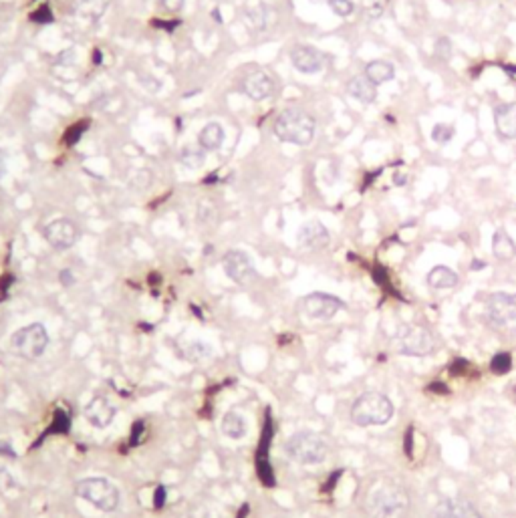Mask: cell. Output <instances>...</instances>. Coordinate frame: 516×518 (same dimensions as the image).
I'll return each instance as SVG.
<instances>
[{"mask_svg": "<svg viewBox=\"0 0 516 518\" xmlns=\"http://www.w3.org/2000/svg\"><path fill=\"white\" fill-rule=\"evenodd\" d=\"M494 125L501 138L516 139V103H504L496 107Z\"/></svg>", "mask_w": 516, "mask_h": 518, "instance_id": "cell-17", "label": "cell"}, {"mask_svg": "<svg viewBox=\"0 0 516 518\" xmlns=\"http://www.w3.org/2000/svg\"><path fill=\"white\" fill-rule=\"evenodd\" d=\"M155 506L157 508L164 506V488H157V492H155Z\"/></svg>", "mask_w": 516, "mask_h": 518, "instance_id": "cell-34", "label": "cell"}, {"mask_svg": "<svg viewBox=\"0 0 516 518\" xmlns=\"http://www.w3.org/2000/svg\"><path fill=\"white\" fill-rule=\"evenodd\" d=\"M347 93L361 103H373L378 99V85H373L367 77H353L347 83Z\"/></svg>", "mask_w": 516, "mask_h": 518, "instance_id": "cell-18", "label": "cell"}, {"mask_svg": "<svg viewBox=\"0 0 516 518\" xmlns=\"http://www.w3.org/2000/svg\"><path fill=\"white\" fill-rule=\"evenodd\" d=\"M46 347H49V333H46L45 325L41 323H31L27 327H20L8 339L11 353L25 361H37L39 357L45 355Z\"/></svg>", "mask_w": 516, "mask_h": 518, "instance_id": "cell-4", "label": "cell"}, {"mask_svg": "<svg viewBox=\"0 0 516 518\" xmlns=\"http://www.w3.org/2000/svg\"><path fill=\"white\" fill-rule=\"evenodd\" d=\"M111 6V0H73V13L87 20H99Z\"/></svg>", "mask_w": 516, "mask_h": 518, "instance_id": "cell-19", "label": "cell"}, {"mask_svg": "<svg viewBox=\"0 0 516 518\" xmlns=\"http://www.w3.org/2000/svg\"><path fill=\"white\" fill-rule=\"evenodd\" d=\"M198 143L206 150V152H216L222 148L224 143V129L220 123H208L200 134H198Z\"/></svg>", "mask_w": 516, "mask_h": 518, "instance_id": "cell-21", "label": "cell"}, {"mask_svg": "<svg viewBox=\"0 0 516 518\" xmlns=\"http://www.w3.org/2000/svg\"><path fill=\"white\" fill-rule=\"evenodd\" d=\"M222 268L228 278L236 285H248L257 275L254 262L244 250H228L222 259Z\"/></svg>", "mask_w": 516, "mask_h": 518, "instance_id": "cell-9", "label": "cell"}, {"mask_svg": "<svg viewBox=\"0 0 516 518\" xmlns=\"http://www.w3.org/2000/svg\"><path fill=\"white\" fill-rule=\"evenodd\" d=\"M436 518H482L476 506L462 498H446L436 508Z\"/></svg>", "mask_w": 516, "mask_h": 518, "instance_id": "cell-16", "label": "cell"}, {"mask_svg": "<svg viewBox=\"0 0 516 518\" xmlns=\"http://www.w3.org/2000/svg\"><path fill=\"white\" fill-rule=\"evenodd\" d=\"M274 134L285 143L309 145L315 136V119L303 109L290 107V109H285L283 113H278L274 122Z\"/></svg>", "mask_w": 516, "mask_h": 518, "instance_id": "cell-1", "label": "cell"}, {"mask_svg": "<svg viewBox=\"0 0 516 518\" xmlns=\"http://www.w3.org/2000/svg\"><path fill=\"white\" fill-rule=\"evenodd\" d=\"M162 4H164V8L169 11V13H178L183 6V0H162Z\"/></svg>", "mask_w": 516, "mask_h": 518, "instance_id": "cell-33", "label": "cell"}, {"mask_svg": "<svg viewBox=\"0 0 516 518\" xmlns=\"http://www.w3.org/2000/svg\"><path fill=\"white\" fill-rule=\"evenodd\" d=\"M83 413H85V420H87L93 427L103 429V427L111 426V422H113V417H115L117 410H115V406L109 401V397L95 396L87 401V406H85Z\"/></svg>", "mask_w": 516, "mask_h": 518, "instance_id": "cell-12", "label": "cell"}, {"mask_svg": "<svg viewBox=\"0 0 516 518\" xmlns=\"http://www.w3.org/2000/svg\"><path fill=\"white\" fill-rule=\"evenodd\" d=\"M394 417V403L381 394H363L351 408V420L355 426H383Z\"/></svg>", "mask_w": 516, "mask_h": 518, "instance_id": "cell-3", "label": "cell"}, {"mask_svg": "<svg viewBox=\"0 0 516 518\" xmlns=\"http://www.w3.org/2000/svg\"><path fill=\"white\" fill-rule=\"evenodd\" d=\"M395 347L404 355H411V357H424L427 353H432L436 347V339L434 335L420 325H404L397 329L394 337Z\"/></svg>", "mask_w": 516, "mask_h": 518, "instance_id": "cell-8", "label": "cell"}, {"mask_svg": "<svg viewBox=\"0 0 516 518\" xmlns=\"http://www.w3.org/2000/svg\"><path fill=\"white\" fill-rule=\"evenodd\" d=\"M365 77L373 83V85H381V83H387L395 77L394 67L385 61H373L365 67Z\"/></svg>", "mask_w": 516, "mask_h": 518, "instance_id": "cell-24", "label": "cell"}, {"mask_svg": "<svg viewBox=\"0 0 516 518\" xmlns=\"http://www.w3.org/2000/svg\"><path fill=\"white\" fill-rule=\"evenodd\" d=\"M436 55L440 57L441 61H448L452 57V43L446 37L438 39V43H436Z\"/></svg>", "mask_w": 516, "mask_h": 518, "instance_id": "cell-30", "label": "cell"}, {"mask_svg": "<svg viewBox=\"0 0 516 518\" xmlns=\"http://www.w3.org/2000/svg\"><path fill=\"white\" fill-rule=\"evenodd\" d=\"M456 129L454 125H448V123H438L434 129H432V139L440 145H446L450 139L454 138Z\"/></svg>", "mask_w": 516, "mask_h": 518, "instance_id": "cell-27", "label": "cell"}, {"mask_svg": "<svg viewBox=\"0 0 516 518\" xmlns=\"http://www.w3.org/2000/svg\"><path fill=\"white\" fill-rule=\"evenodd\" d=\"M492 252L498 260H510L515 259L516 244L515 240L506 234V230H496L494 238H492Z\"/></svg>", "mask_w": 516, "mask_h": 518, "instance_id": "cell-23", "label": "cell"}, {"mask_svg": "<svg viewBox=\"0 0 516 518\" xmlns=\"http://www.w3.org/2000/svg\"><path fill=\"white\" fill-rule=\"evenodd\" d=\"M290 63L301 73H319L325 65V57L315 46L297 45L290 51Z\"/></svg>", "mask_w": 516, "mask_h": 518, "instance_id": "cell-13", "label": "cell"}, {"mask_svg": "<svg viewBox=\"0 0 516 518\" xmlns=\"http://www.w3.org/2000/svg\"><path fill=\"white\" fill-rule=\"evenodd\" d=\"M77 496L101 512H113L120 506V490L105 478H83L77 482Z\"/></svg>", "mask_w": 516, "mask_h": 518, "instance_id": "cell-7", "label": "cell"}, {"mask_svg": "<svg viewBox=\"0 0 516 518\" xmlns=\"http://www.w3.org/2000/svg\"><path fill=\"white\" fill-rule=\"evenodd\" d=\"M458 280V275L448 266H434L427 275V285L432 289H454Z\"/></svg>", "mask_w": 516, "mask_h": 518, "instance_id": "cell-22", "label": "cell"}, {"mask_svg": "<svg viewBox=\"0 0 516 518\" xmlns=\"http://www.w3.org/2000/svg\"><path fill=\"white\" fill-rule=\"evenodd\" d=\"M182 355H183V359H186V361H190V363H200V361H204L206 357H210V355H212V345H210V343H206V341L194 339V341H190V343H186V345H183Z\"/></svg>", "mask_w": 516, "mask_h": 518, "instance_id": "cell-25", "label": "cell"}, {"mask_svg": "<svg viewBox=\"0 0 516 518\" xmlns=\"http://www.w3.org/2000/svg\"><path fill=\"white\" fill-rule=\"evenodd\" d=\"M2 174H4V164H2V160H0V178H2Z\"/></svg>", "mask_w": 516, "mask_h": 518, "instance_id": "cell-36", "label": "cell"}, {"mask_svg": "<svg viewBox=\"0 0 516 518\" xmlns=\"http://www.w3.org/2000/svg\"><path fill=\"white\" fill-rule=\"evenodd\" d=\"M510 365H512V361H510V355L508 353H501V355H496L492 359V371L494 373H506L510 369Z\"/></svg>", "mask_w": 516, "mask_h": 518, "instance_id": "cell-29", "label": "cell"}, {"mask_svg": "<svg viewBox=\"0 0 516 518\" xmlns=\"http://www.w3.org/2000/svg\"><path fill=\"white\" fill-rule=\"evenodd\" d=\"M329 240H331L329 230L317 220H311V222L303 224L299 234H297V242L304 250H321L329 244Z\"/></svg>", "mask_w": 516, "mask_h": 518, "instance_id": "cell-14", "label": "cell"}, {"mask_svg": "<svg viewBox=\"0 0 516 518\" xmlns=\"http://www.w3.org/2000/svg\"><path fill=\"white\" fill-rule=\"evenodd\" d=\"M180 162H182L186 168L198 169L204 166L206 162V150L198 143V145H186L180 152Z\"/></svg>", "mask_w": 516, "mask_h": 518, "instance_id": "cell-26", "label": "cell"}, {"mask_svg": "<svg viewBox=\"0 0 516 518\" xmlns=\"http://www.w3.org/2000/svg\"><path fill=\"white\" fill-rule=\"evenodd\" d=\"M220 427H222V434L230 438V440H240L246 436V420L243 417V413L236 412V410H230V412L224 413L222 422H220Z\"/></svg>", "mask_w": 516, "mask_h": 518, "instance_id": "cell-20", "label": "cell"}, {"mask_svg": "<svg viewBox=\"0 0 516 518\" xmlns=\"http://www.w3.org/2000/svg\"><path fill=\"white\" fill-rule=\"evenodd\" d=\"M43 234H45L46 242L51 244L55 250H67V248L75 246L77 240H79V228L67 218L49 222L43 230Z\"/></svg>", "mask_w": 516, "mask_h": 518, "instance_id": "cell-11", "label": "cell"}, {"mask_svg": "<svg viewBox=\"0 0 516 518\" xmlns=\"http://www.w3.org/2000/svg\"><path fill=\"white\" fill-rule=\"evenodd\" d=\"M266 16H269V11L266 8H258V11H252L248 15V20L257 27V29H264L266 27Z\"/></svg>", "mask_w": 516, "mask_h": 518, "instance_id": "cell-31", "label": "cell"}, {"mask_svg": "<svg viewBox=\"0 0 516 518\" xmlns=\"http://www.w3.org/2000/svg\"><path fill=\"white\" fill-rule=\"evenodd\" d=\"M484 319L494 331L516 337V294H492L486 303Z\"/></svg>", "mask_w": 516, "mask_h": 518, "instance_id": "cell-6", "label": "cell"}, {"mask_svg": "<svg viewBox=\"0 0 516 518\" xmlns=\"http://www.w3.org/2000/svg\"><path fill=\"white\" fill-rule=\"evenodd\" d=\"M287 456L303 466H317L329 458V443L315 432H297L287 442Z\"/></svg>", "mask_w": 516, "mask_h": 518, "instance_id": "cell-2", "label": "cell"}, {"mask_svg": "<svg viewBox=\"0 0 516 518\" xmlns=\"http://www.w3.org/2000/svg\"><path fill=\"white\" fill-rule=\"evenodd\" d=\"M410 508V498L401 488L383 484L375 488L367 498V510L371 518H401Z\"/></svg>", "mask_w": 516, "mask_h": 518, "instance_id": "cell-5", "label": "cell"}, {"mask_svg": "<svg viewBox=\"0 0 516 518\" xmlns=\"http://www.w3.org/2000/svg\"><path fill=\"white\" fill-rule=\"evenodd\" d=\"M244 93L250 97V99H254V101H264V99H269L271 95L274 93V81L273 77L269 75L266 71H252V73H248V75L244 77Z\"/></svg>", "mask_w": 516, "mask_h": 518, "instance_id": "cell-15", "label": "cell"}, {"mask_svg": "<svg viewBox=\"0 0 516 518\" xmlns=\"http://www.w3.org/2000/svg\"><path fill=\"white\" fill-rule=\"evenodd\" d=\"M61 276H63V283H65V285H71V283H75V278H69V273H67V271H65Z\"/></svg>", "mask_w": 516, "mask_h": 518, "instance_id": "cell-35", "label": "cell"}, {"mask_svg": "<svg viewBox=\"0 0 516 518\" xmlns=\"http://www.w3.org/2000/svg\"><path fill=\"white\" fill-rule=\"evenodd\" d=\"M343 309V301L327 292H311L303 299V311L307 317L317 320H329Z\"/></svg>", "mask_w": 516, "mask_h": 518, "instance_id": "cell-10", "label": "cell"}, {"mask_svg": "<svg viewBox=\"0 0 516 518\" xmlns=\"http://www.w3.org/2000/svg\"><path fill=\"white\" fill-rule=\"evenodd\" d=\"M329 6L337 16H349L353 13V2L351 0H329Z\"/></svg>", "mask_w": 516, "mask_h": 518, "instance_id": "cell-28", "label": "cell"}, {"mask_svg": "<svg viewBox=\"0 0 516 518\" xmlns=\"http://www.w3.org/2000/svg\"><path fill=\"white\" fill-rule=\"evenodd\" d=\"M13 488H16L15 476L8 472L4 466H0V490H13Z\"/></svg>", "mask_w": 516, "mask_h": 518, "instance_id": "cell-32", "label": "cell"}]
</instances>
